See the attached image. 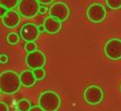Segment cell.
I'll return each mask as SVG.
<instances>
[{
  "label": "cell",
  "instance_id": "2e32d148",
  "mask_svg": "<svg viewBox=\"0 0 121 111\" xmlns=\"http://www.w3.org/2000/svg\"><path fill=\"white\" fill-rule=\"evenodd\" d=\"M106 4L112 10H119L121 9V0H105Z\"/></svg>",
  "mask_w": 121,
  "mask_h": 111
},
{
  "label": "cell",
  "instance_id": "ffe728a7",
  "mask_svg": "<svg viewBox=\"0 0 121 111\" xmlns=\"http://www.w3.org/2000/svg\"><path fill=\"white\" fill-rule=\"evenodd\" d=\"M0 111H9V107L3 102H0Z\"/></svg>",
  "mask_w": 121,
  "mask_h": 111
},
{
  "label": "cell",
  "instance_id": "7c38bea8",
  "mask_svg": "<svg viewBox=\"0 0 121 111\" xmlns=\"http://www.w3.org/2000/svg\"><path fill=\"white\" fill-rule=\"evenodd\" d=\"M19 79H21V83L22 86H26V88H30V86H33L35 84V76L33 74V70H24L19 74Z\"/></svg>",
  "mask_w": 121,
  "mask_h": 111
},
{
  "label": "cell",
  "instance_id": "277c9868",
  "mask_svg": "<svg viewBox=\"0 0 121 111\" xmlns=\"http://www.w3.org/2000/svg\"><path fill=\"white\" fill-rule=\"evenodd\" d=\"M25 62L31 70H34L37 68H43L46 63V57L43 51L35 50V51L28 52L25 58Z\"/></svg>",
  "mask_w": 121,
  "mask_h": 111
},
{
  "label": "cell",
  "instance_id": "3957f363",
  "mask_svg": "<svg viewBox=\"0 0 121 111\" xmlns=\"http://www.w3.org/2000/svg\"><path fill=\"white\" fill-rule=\"evenodd\" d=\"M40 2L38 0H19L17 10L21 16L25 18H32L39 14Z\"/></svg>",
  "mask_w": 121,
  "mask_h": 111
},
{
  "label": "cell",
  "instance_id": "e0dca14e",
  "mask_svg": "<svg viewBox=\"0 0 121 111\" xmlns=\"http://www.w3.org/2000/svg\"><path fill=\"white\" fill-rule=\"evenodd\" d=\"M33 74L35 76V79L37 80H42L45 77V70H44V68H37V70H34Z\"/></svg>",
  "mask_w": 121,
  "mask_h": 111
},
{
  "label": "cell",
  "instance_id": "d6986e66",
  "mask_svg": "<svg viewBox=\"0 0 121 111\" xmlns=\"http://www.w3.org/2000/svg\"><path fill=\"white\" fill-rule=\"evenodd\" d=\"M8 61H9V57H8L7 54H4V53L0 54V63L5 64V63H8Z\"/></svg>",
  "mask_w": 121,
  "mask_h": 111
},
{
  "label": "cell",
  "instance_id": "5bb4252c",
  "mask_svg": "<svg viewBox=\"0 0 121 111\" xmlns=\"http://www.w3.org/2000/svg\"><path fill=\"white\" fill-rule=\"evenodd\" d=\"M31 103L28 99H21L17 103V109L18 111H29L31 108Z\"/></svg>",
  "mask_w": 121,
  "mask_h": 111
},
{
  "label": "cell",
  "instance_id": "9c48e42d",
  "mask_svg": "<svg viewBox=\"0 0 121 111\" xmlns=\"http://www.w3.org/2000/svg\"><path fill=\"white\" fill-rule=\"evenodd\" d=\"M19 34L26 43H29V42H34L39 37L40 32L37 25L32 23H27L21 28Z\"/></svg>",
  "mask_w": 121,
  "mask_h": 111
},
{
  "label": "cell",
  "instance_id": "44dd1931",
  "mask_svg": "<svg viewBox=\"0 0 121 111\" xmlns=\"http://www.w3.org/2000/svg\"><path fill=\"white\" fill-rule=\"evenodd\" d=\"M47 11H49V10L47 9V8L45 7V5H43V4H41V7H40V10H39V14H45Z\"/></svg>",
  "mask_w": 121,
  "mask_h": 111
},
{
  "label": "cell",
  "instance_id": "603a6c76",
  "mask_svg": "<svg viewBox=\"0 0 121 111\" xmlns=\"http://www.w3.org/2000/svg\"><path fill=\"white\" fill-rule=\"evenodd\" d=\"M40 2V4H43V5H46V4H49L54 1V0H38Z\"/></svg>",
  "mask_w": 121,
  "mask_h": 111
},
{
  "label": "cell",
  "instance_id": "d4e9b609",
  "mask_svg": "<svg viewBox=\"0 0 121 111\" xmlns=\"http://www.w3.org/2000/svg\"><path fill=\"white\" fill-rule=\"evenodd\" d=\"M38 29H39V32H40V33H43V32H45V28H44L43 25L38 26Z\"/></svg>",
  "mask_w": 121,
  "mask_h": 111
},
{
  "label": "cell",
  "instance_id": "ac0fdd59",
  "mask_svg": "<svg viewBox=\"0 0 121 111\" xmlns=\"http://www.w3.org/2000/svg\"><path fill=\"white\" fill-rule=\"evenodd\" d=\"M25 50L27 52H31V51H35L37 50V44L34 42H29V43H26L25 45Z\"/></svg>",
  "mask_w": 121,
  "mask_h": 111
},
{
  "label": "cell",
  "instance_id": "6da1fadb",
  "mask_svg": "<svg viewBox=\"0 0 121 111\" xmlns=\"http://www.w3.org/2000/svg\"><path fill=\"white\" fill-rule=\"evenodd\" d=\"M22 83L19 75L14 70H4L0 74V91L1 93L15 94L21 89Z\"/></svg>",
  "mask_w": 121,
  "mask_h": 111
},
{
  "label": "cell",
  "instance_id": "9a60e30c",
  "mask_svg": "<svg viewBox=\"0 0 121 111\" xmlns=\"http://www.w3.org/2000/svg\"><path fill=\"white\" fill-rule=\"evenodd\" d=\"M7 41H8V43L11 44V45H15V44H17L19 41V35L16 33V32H10L7 35Z\"/></svg>",
  "mask_w": 121,
  "mask_h": 111
},
{
  "label": "cell",
  "instance_id": "7a4b0ae2",
  "mask_svg": "<svg viewBox=\"0 0 121 111\" xmlns=\"http://www.w3.org/2000/svg\"><path fill=\"white\" fill-rule=\"evenodd\" d=\"M38 103L44 111H57L61 105V98L54 91H45L40 94Z\"/></svg>",
  "mask_w": 121,
  "mask_h": 111
},
{
  "label": "cell",
  "instance_id": "cb8c5ba5",
  "mask_svg": "<svg viewBox=\"0 0 121 111\" xmlns=\"http://www.w3.org/2000/svg\"><path fill=\"white\" fill-rule=\"evenodd\" d=\"M29 111H44V110L39 106V105H38V106H32L31 108H30Z\"/></svg>",
  "mask_w": 121,
  "mask_h": 111
},
{
  "label": "cell",
  "instance_id": "ba28073f",
  "mask_svg": "<svg viewBox=\"0 0 121 111\" xmlns=\"http://www.w3.org/2000/svg\"><path fill=\"white\" fill-rule=\"evenodd\" d=\"M49 16L62 23L66 21L70 16V9L64 2H55L49 8Z\"/></svg>",
  "mask_w": 121,
  "mask_h": 111
},
{
  "label": "cell",
  "instance_id": "52a82bcc",
  "mask_svg": "<svg viewBox=\"0 0 121 111\" xmlns=\"http://www.w3.org/2000/svg\"><path fill=\"white\" fill-rule=\"evenodd\" d=\"M104 52L106 57L112 60L121 59V40L120 39H110L106 42L104 46Z\"/></svg>",
  "mask_w": 121,
  "mask_h": 111
},
{
  "label": "cell",
  "instance_id": "8fae6325",
  "mask_svg": "<svg viewBox=\"0 0 121 111\" xmlns=\"http://www.w3.org/2000/svg\"><path fill=\"white\" fill-rule=\"evenodd\" d=\"M43 26L45 28V32L49 34H56L61 30V21L56 19V18L52 17H46L44 19V23H43Z\"/></svg>",
  "mask_w": 121,
  "mask_h": 111
},
{
  "label": "cell",
  "instance_id": "7402d4cb",
  "mask_svg": "<svg viewBox=\"0 0 121 111\" xmlns=\"http://www.w3.org/2000/svg\"><path fill=\"white\" fill-rule=\"evenodd\" d=\"M8 11H9L8 9H5L4 7H1V5H0V18H2L3 16L5 15V13H7Z\"/></svg>",
  "mask_w": 121,
  "mask_h": 111
},
{
  "label": "cell",
  "instance_id": "5b68a950",
  "mask_svg": "<svg viewBox=\"0 0 121 111\" xmlns=\"http://www.w3.org/2000/svg\"><path fill=\"white\" fill-rule=\"evenodd\" d=\"M86 15H87V18L91 23H102L106 17V9L101 3H92L91 5L88 7Z\"/></svg>",
  "mask_w": 121,
  "mask_h": 111
},
{
  "label": "cell",
  "instance_id": "30bf717a",
  "mask_svg": "<svg viewBox=\"0 0 121 111\" xmlns=\"http://www.w3.org/2000/svg\"><path fill=\"white\" fill-rule=\"evenodd\" d=\"M2 24L7 28H15L21 23V14L14 10H9L2 18Z\"/></svg>",
  "mask_w": 121,
  "mask_h": 111
},
{
  "label": "cell",
  "instance_id": "484cf974",
  "mask_svg": "<svg viewBox=\"0 0 121 111\" xmlns=\"http://www.w3.org/2000/svg\"><path fill=\"white\" fill-rule=\"evenodd\" d=\"M0 95H1V91H0Z\"/></svg>",
  "mask_w": 121,
  "mask_h": 111
},
{
  "label": "cell",
  "instance_id": "8992f818",
  "mask_svg": "<svg viewBox=\"0 0 121 111\" xmlns=\"http://www.w3.org/2000/svg\"><path fill=\"white\" fill-rule=\"evenodd\" d=\"M104 92L99 86H89L84 92V99L89 105H98L103 100Z\"/></svg>",
  "mask_w": 121,
  "mask_h": 111
},
{
  "label": "cell",
  "instance_id": "4316f807",
  "mask_svg": "<svg viewBox=\"0 0 121 111\" xmlns=\"http://www.w3.org/2000/svg\"><path fill=\"white\" fill-rule=\"evenodd\" d=\"M120 91H121V86H120Z\"/></svg>",
  "mask_w": 121,
  "mask_h": 111
},
{
  "label": "cell",
  "instance_id": "4fadbf2b",
  "mask_svg": "<svg viewBox=\"0 0 121 111\" xmlns=\"http://www.w3.org/2000/svg\"><path fill=\"white\" fill-rule=\"evenodd\" d=\"M19 0H0V5L8 10H13L18 5Z\"/></svg>",
  "mask_w": 121,
  "mask_h": 111
}]
</instances>
